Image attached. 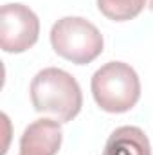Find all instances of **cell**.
Instances as JSON below:
<instances>
[{"label": "cell", "instance_id": "obj_1", "mask_svg": "<svg viewBox=\"0 0 153 155\" xmlns=\"http://www.w3.org/2000/svg\"><path fill=\"white\" fill-rule=\"evenodd\" d=\"M31 101L40 114H50L60 123H69L81 112L83 94L76 78L63 69L47 67L31 81Z\"/></svg>", "mask_w": 153, "mask_h": 155}, {"label": "cell", "instance_id": "obj_2", "mask_svg": "<svg viewBox=\"0 0 153 155\" xmlns=\"http://www.w3.org/2000/svg\"><path fill=\"white\" fill-rule=\"evenodd\" d=\"M90 88L97 107L110 114L132 110L141 97V79L133 67L122 61H108L97 69Z\"/></svg>", "mask_w": 153, "mask_h": 155}, {"label": "cell", "instance_id": "obj_3", "mask_svg": "<svg viewBox=\"0 0 153 155\" xmlns=\"http://www.w3.org/2000/svg\"><path fill=\"white\" fill-rule=\"evenodd\" d=\"M50 45L58 56L76 65H86L103 52L105 40L86 18L63 16L50 29Z\"/></svg>", "mask_w": 153, "mask_h": 155}, {"label": "cell", "instance_id": "obj_4", "mask_svg": "<svg viewBox=\"0 0 153 155\" xmlns=\"http://www.w3.org/2000/svg\"><path fill=\"white\" fill-rule=\"evenodd\" d=\"M40 36L36 13L24 4H5L0 11V47L18 54L31 49Z\"/></svg>", "mask_w": 153, "mask_h": 155}, {"label": "cell", "instance_id": "obj_5", "mask_svg": "<svg viewBox=\"0 0 153 155\" xmlns=\"http://www.w3.org/2000/svg\"><path fill=\"white\" fill-rule=\"evenodd\" d=\"M63 134L56 119H36L20 137L22 155H56L61 148Z\"/></svg>", "mask_w": 153, "mask_h": 155}, {"label": "cell", "instance_id": "obj_6", "mask_svg": "<svg viewBox=\"0 0 153 155\" xmlns=\"http://www.w3.org/2000/svg\"><path fill=\"white\" fill-rule=\"evenodd\" d=\"M103 155H151V144L139 126H121L108 137Z\"/></svg>", "mask_w": 153, "mask_h": 155}, {"label": "cell", "instance_id": "obj_7", "mask_svg": "<svg viewBox=\"0 0 153 155\" xmlns=\"http://www.w3.org/2000/svg\"><path fill=\"white\" fill-rule=\"evenodd\" d=\"M144 5L146 0H97L99 11L114 22L133 20L141 15Z\"/></svg>", "mask_w": 153, "mask_h": 155}, {"label": "cell", "instance_id": "obj_8", "mask_svg": "<svg viewBox=\"0 0 153 155\" xmlns=\"http://www.w3.org/2000/svg\"><path fill=\"white\" fill-rule=\"evenodd\" d=\"M150 7L153 9V0H150Z\"/></svg>", "mask_w": 153, "mask_h": 155}, {"label": "cell", "instance_id": "obj_9", "mask_svg": "<svg viewBox=\"0 0 153 155\" xmlns=\"http://www.w3.org/2000/svg\"><path fill=\"white\" fill-rule=\"evenodd\" d=\"M20 155H22V153H20Z\"/></svg>", "mask_w": 153, "mask_h": 155}]
</instances>
